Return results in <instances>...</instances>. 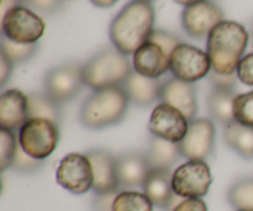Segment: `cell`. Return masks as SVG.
I'll list each match as a JSON object with an SVG mask.
<instances>
[{
	"mask_svg": "<svg viewBox=\"0 0 253 211\" xmlns=\"http://www.w3.org/2000/svg\"><path fill=\"white\" fill-rule=\"evenodd\" d=\"M132 71L128 56L114 46L106 47L83 64L84 83L93 90L123 86Z\"/></svg>",
	"mask_w": 253,
	"mask_h": 211,
	"instance_id": "cell-4",
	"label": "cell"
},
{
	"mask_svg": "<svg viewBox=\"0 0 253 211\" xmlns=\"http://www.w3.org/2000/svg\"><path fill=\"white\" fill-rule=\"evenodd\" d=\"M142 1H148V2H152L153 0H142Z\"/></svg>",
	"mask_w": 253,
	"mask_h": 211,
	"instance_id": "cell-42",
	"label": "cell"
},
{
	"mask_svg": "<svg viewBox=\"0 0 253 211\" xmlns=\"http://www.w3.org/2000/svg\"><path fill=\"white\" fill-rule=\"evenodd\" d=\"M84 85L83 64L78 62L59 64L49 69L43 78L44 93L59 105L76 98Z\"/></svg>",
	"mask_w": 253,
	"mask_h": 211,
	"instance_id": "cell-6",
	"label": "cell"
},
{
	"mask_svg": "<svg viewBox=\"0 0 253 211\" xmlns=\"http://www.w3.org/2000/svg\"><path fill=\"white\" fill-rule=\"evenodd\" d=\"M29 120L27 95L19 89H9L0 95V126L1 128L20 130Z\"/></svg>",
	"mask_w": 253,
	"mask_h": 211,
	"instance_id": "cell-18",
	"label": "cell"
},
{
	"mask_svg": "<svg viewBox=\"0 0 253 211\" xmlns=\"http://www.w3.org/2000/svg\"><path fill=\"white\" fill-rule=\"evenodd\" d=\"M20 5H24V0H1V14L4 16L9 10H11L12 7L20 6Z\"/></svg>",
	"mask_w": 253,
	"mask_h": 211,
	"instance_id": "cell-38",
	"label": "cell"
},
{
	"mask_svg": "<svg viewBox=\"0 0 253 211\" xmlns=\"http://www.w3.org/2000/svg\"><path fill=\"white\" fill-rule=\"evenodd\" d=\"M29 119H44L59 126L62 121V109L58 103L46 93H32L27 95Z\"/></svg>",
	"mask_w": 253,
	"mask_h": 211,
	"instance_id": "cell-24",
	"label": "cell"
},
{
	"mask_svg": "<svg viewBox=\"0 0 253 211\" xmlns=\"http://www.w3.org/2000/svg\"><path fill=\"white\" fill-rule=\"evenodd\" d=\"M250 32L242 24L224 20L207 37L211 68L219 74H235L249 46Z\"/></svg>",
	"mask_w": 253,
	"mask_h": 211,
	"instance_id": "cell-2",
	"label": "cell"
},
{
	"mask_svg": "<svg viewBox=\"0 0 253 211\" xmlns=\"http://www.w3.org/2000/svg\"><path fill=\"white\" fill-rule=\"evenodd\" d=\"M211 62L205 51L182 42L170 54V73L174 78L195 83L209 76Z\"/></svg>",
	"mask_w": 253,
	"mask_h": 211,
	"instance_id": "cell-9",
	"label": "cell"
},
{
	"mask_svg": "<svg viewBox=\"0 0 253 211\" xmlns=\"http://www.w3.org/2000/svg\"><path fill=\"white\" fill-rule=\"evenodd\" d=\"M130 99L123 86L93 90L79 109V121L89 130H103L124 120Z\"/></svg>",
	"mask_w": 253,
	"mask_h": 211,
	"instance_id": "cell-3",
	"label": "cell"
},
{
	"mask_svg": "<svg viewBox=\"0 0 253 211\" xmlns=\"http://www.w3.org/2000/svg\"><path fill=\"white\" fill-rule=\"evenodd\" d=\"M119 0H90L91 4L96 7H101V9H106V7H111L115 5Z\"/></svg>",
	"mask_w": 253,
	"mask_h": 211,
	"instance_id": "cell-39",
	"label": "cell"
},
{
	"mask_svg": "<svg viewBox=\"0 0 253 211\" xmlns=\"http://www.w3.org/2000/svg\"><path fill=\"white\" fill-rule=\"evenodd\" d=\"M113 211H153V204L145 193L121 190L114 200Z\"/></svg>",
	"mask_w": 253,
	"mask_h": 211,
	"instance_id": "cell-26",
	"label": "cell"
},
{
	"mask_svg": "<svg viewBox=\"0 0 253 211\" xmlns=\"http://www.w3.org/2000/svg\"><path fill=\"white\" fill-rule=\"evenodd\" d=\"M44 165V161L36 160V158L31 157V156L27 155L24 150L21 148V146H17L16 153H15V157L12 160L11 163V169H14L15 172L19 173H34L37 170L41 169Z\"/></svg>",
	"mask_w": 253,
	"mask_h": 211,
	"instance_id": "cell-30",
	"label": "cell"
},
{
	"mask_svg": "<svg viewBox=\"0 0 253 211\" xmlns=\"http://www.w3.org/2000/svg\"><path fill=\"white\" fill-rule=\"evenodd\" d=\"M46 25L42 17L25 5L12 7L2 16V36L17 43H37L43 36Z\"/></svg>",
	"mask_w": 253,
	"mask_h": 211,
	"instance_id": "cell-7",
	"label": "cell"
},
{
	"mask_svg": "<svg viewBox=\"0 0 253 211\" xmlns=\"http://www.w3.org/2000/svg\"><path fill=\"white\" fill-rule=\"evenodd\" d=\"M216 130L210 119L195 118L189 121L188 131L180 141V153L188 161H205L214 152Z\"/></svg>",
	"mask_w": 253,
	"mask_h": 211,
	"instance_id": "cell-11",
	"label": "cell"
},
{
	"mask_svg": "<svg viewBox=\"0 0 253 211\" xmlns=\"http://www.w3.org/2000/svg\"><path fill=\"white\" fill-rule=\"evenodd\" d=\"M145 156L152 170H169L180 160L182 153L178 143L151 135Z\"/></svg>",
	"mask_w": 253,
	"mask_h": 211,
	"instance_id": "cell-20",
	"label": "cell"
},
{
	"mask_svg": "<svg viewBox=\"0 0 253 211\" xmlns=\"http://www.w3.org/2000/svg\"><path fill=\"white\" fill-rule=\"evenodd\" d=\"M17 140L27 155L44 161L58 145L59 126L44 119H29L19 130Z\"/></svg>",
	"mask_w": 253,
	"mask_h": 211,
	"instance_id": "cell-5",
	"label": "cell"
},
{
	"mask_svg": "<svg viewBox=\"0 0 253 211\" xmlns=\"http://www.w3.org/2000/svg\"><path fill=\"white\" fill-rule=\"evenodd\" d=\"M17 146H19V140L15 136L14 131L0 128V169L1 172L11 167Z\"/></svg>",
	"mask_w": 253,
	"mask_h": 211,
	"instance_id": "cell-28",
	"label": "cell"
},
{
	"mask_svg": "<svg viewBox=\"0 0 253 211\" xmlns=\"http://www.w3.org/2000/svg\"><path fill=\"white\" fill-rule=\"evenodd\" d=\"M148 41L157 43L158 46L162 47V48L165 49L169 56L172 54V52L174 51L175 47H177L178 44L182 43V41H180V39L177 36V35L166 31V30H162V29L153 30L152 35H151Z\"/></svg>",
	"mask_w": 253,
	"mask_h": 211,
	"instance_id": "cell-31",
	"label": "cell"
},
{
	"mask_svg": "<svg viewBox=\"0 0 253 211\" xmlns=\"http://www.w3.org/2000/svg\"><path fill=\"white\" fill-rule=\"evenodd\" d=\"M116 172L121 190L142 187L152 172L145 153L128 151L116 156Z\"/></svg>",
	"mask_w": 253,
	"mask_h": 211,
	"instance_id": "cell-16",
	"label": "cell"
},
{
	"mask_svg": "<svg viewBox=\"0 0 253 211\" xmlns=\"http://www.w3.org/2000/svg\"><path fill=\"white\" fill-rule=\"evenodd\" d=\"M172 211H208V207L202 198L184 199Z\"/></svg>",
	"mask_w": 253,
	"mask_h": 211,
	"instance_id": "cell-36",
	"label": "cell"
},
{
	"mask_svg": "<svg viewBox=\"0 0 253 211\" xmlns=\"http://www.w3.org/2000/svg\"><path fill=\"white\" fill-rule=\"evenodd\" d=\"M227 200L236 211H253V178H241L230 187Z\"/></svg>",
	"mask_w": 253,
	"mask_h": 211,
	"instance_id": "cell-25",
	"label": "cell"
},
{
	"mask_svg": "<svg viewBox=\"0 0 253 211\" xmlns=\"http://www.w3.org/2000/svg\"><path fill=\"white\" fill-rule=\"evenodd\" d=\"M189 126V120L178 109L161 103L151 114L148 130L152 136L179 143L184 138Z\"/></svg>",
	"mask_w": 253,
	"mask_h": 211,
	"instance_id": "cell-13",
	"label": "cell"
},
{
	"mask_svg": "<svg viewBox=\"0 0 253 211\" xmlns=\"http://www.w3.org/2000/svg\"><path fill=\"white\" fill-rule=\"evenodd\" d=\"M180 21L188 36L195 40H203L209 36L215 26L224 21V12L214 1L204 0L185 6L180 15Z\"/></svg>",
	"mask_w": 253,
	"mask_h": 211,
	"instance_id": "cell-12",
	"label": "cell"
},
{
	"mask_svg": "<svg viewBox=\"0 0 253 211\" xmlns=\"http://www.w3.org/2000/svg\"><path fill=\"white\" fill-rule=\"evenodd\" d=\"M142 189L155 207L167 211L175 195L170 170H152L143 183Z\"/></svg>",
	"mask_w": 253,
	"mask_h": 211,
	"instance_id": "cell-21",
	"label": "cell"
},
{
	"mask_svg": "<svg viewBox=\"0 0 253 211\" xmlns=\"http://www.w3.org/2000/svg\"><path fill=\"white\" fill-rule=\"evenodd\" d=\"M162 83L163 82L161 79L147 78L133 69L130 77L123 84V88L125 89L130 103H133L141 108H146L161 99Z\"/></svg>",
	"mask_w": 253,
	"mask_h": 211,
	"instance_id": "cell-19",
	"label": "cell"
},
{
	"mask_svg": "<svg viewBox=\"0 0 253 211\" xmlns=\"http://www.w3.org/2000/svg\"><path fill=\"white\" fill-rule=\"evenodd\" d=\"M235 121L253 127V90L239 94L234 101Z\"/></svg>",
	"mask_w": 253,
	"mask_h": 211,
	"instance_id": "cell-29",
	"label": "cell"
},
{
	"mask_svg": "<svg viewBox=\"0 0 253 211\" xmlns=\"http://www.w3.org/2000/svg\"><path fill=\"white\" fill-rule=\"evenodd\" d=\"M132 67L141 76L160 79L170 71V56L157 43L147 41L133 53Z\"/></svg>",
	"mask_w": 253,
	"mask_h": 211,
	"instance_id": "cell-17",
	"label": "cell"
},
{
	"mask_svg": "<svg viewBox=\"0 0 253 211\" xmlns=\"http://www.w3.org/2000/svg\"><path fill=\"white\" fill-rule=\"evenodd\" d=\"M236 96L235 90L212 88L207 98V109L210 118L224 126L235 121L234 101Z\"/></svg>",
	"mask_w": 253,
	"mask_h": 211,
	"instance_id": "cell-22",
	"label": "cell"
},
{
	"mask_svg": "<svg viewBox=\"0 0 253 211\" xmlns=\"http://www.w3.org/2000/svg\"><path fill=\"white\" fill-rule=\"evenodd\" d=\"M237 78L245 85L253 86V52L244 56L237 67Z\"/></svg>",
	"mask_w": 253,
	"mask_h": 211,
	"instance_id": "cell-34",
	"label": "cell"
},
{
	"mask_svg": "<svg viewBox=\"0 0 253 211\" xmlns=\"http://www.w3.org/2000/svg\"><path fill=\"white\" fill-rule=\"evenodd\" d=\"M57 183L76 195H82L93 189L94 175L88 156L69 153L59 163L56 172Z\"/></svg>",
	"mask_w": 253,
	"mask_h": 211,
	"instance_id": "cell-10",
	"label": "cell"
},
{
	"mask_svg": "<svg viewBox=\"0 0 253 211\" xmlns=\"http://www.w3.org/2000/svg\"><path fill=\"white\" fill-rule=\"evenodd\" d=\"M85 155L88 156L93 168L94 193L104 194L121 190L116 172V156L103 148H94L88 151Z\"/></svg>",
	"mask_w": 253,
	"mask_h": 211,
	"instance_id": "cell-15",
	"label": "cell"
},
{
	"mask_svg": "<svg viewBox=\"0 0 253 211\" xmlns=\"http://www.w3.org/2000/svg\"><path fill=\"white\" fill-rule=\"evenodd\" d=\"M160 101L178 109L190 121L198 113L197 86L174 77L168 78L162 83Z\"/></svg>",
	"mask_w": 253,
	"mask_h": 211,
	"instance_id": "cell-14",
	"label": "cell"
},
{
	"mask_svg": "<svg viewBox=\"0 0 253 211\" xmlns=\"http://www.w3.org/2000/svg\"><path fill=\"white\" fill-rule=\"evenodd\" d=\"M15 64L0 52V85L4 86L11 77Z\"/></svg>",
	"mask_w": 253,
	"mask_h": 211,
	"instance_id": "cell-37",
	"label": "cell"
},
{
	"mask_svg": "<svg viewBox=\"0 0 253 211\" xmlns=\"http://www.w3.org/2000/svg\"><path fill=\"white\" fill-rule=\"evenodd\" d=\"M225 143L245 160H253V127L232 121L224 126Z\"/></svg>",
	"mask_w": 253,
	"mask_h": 211,
	"instance_id": "cell-23",
	"label": "cell"
},
{
	"mask_svg": "<svg viewBox=\"0 0 253 211\" xmlns=\"http://www.w3.org/2000/svg\"><path fill=\"white\" fill-rule=\"evenodd\" d=\"M211 183V170L205 161H187L172 173L173 192L183 199L205 197Z\"/></svg>",
	"mask_w": 253,
	"mask_h": 211,
	"instance_id": "cell-8",
	"label": "cell"
},
{
	"mask_svg": "<svg viewBox=\"0 0 253 211\" xmlns=\"http://www.w3.org/2000/svg\"><path fill=\"white\" fill-rule=\"evenodd\" d=\"M177 4L179 5H183V6H190V5H194V4H198V2L200 1H204V0H174Z\"/></svg>",
	"mask_w": 253,
	"mask_h": 211,
	"instance_id": "cell-40",
	"label": "cell"
},
{
	"mask_svg": "<svg viewBox=\"0 0 253 211\" xmlns=\"http://www.w3.org/2000/svg\"><path fill=\"white\" fill-rule=\"evenodd\" d=\"M39 49V44H24L17 43V42L10 41L9 39L1 35V41H0V52L4 53L14 64L24 63L30 61L32 57L36 54Z\"/></svg>",
	"mask_w": 253,
	"mask_h": 211,
	"instance_id": "cell-27",
	"label": "cell"
},
{
	"mask_svg": "<svg viewBox=\"0 0 253 211\" xmlns=\"http://www.w3.org/2000/svg\"><path fill=\"white\" fill-rule=\"evenodd\" d=\"M250 37H251L252 44H253V20H252V22H251V27H250Z\"/></svg>",
	"mask_w": 253,
	"mask_h": 211,
	"instance_id": "cell-41",
	"label": "cell"
},
{
	"mask_svg": "<svg viewBox=\"0 0 253 211\" xmlns=\"http://www.w3.org/2000/svg\"><path fill=\"white\" fill-rule=\"evenodd\" d=\"M208 79L211 83L212 88H217V89H226V90H234L235 86H236L237 81V74H219L216 73L215 71H212L209 73L208 76Z\"/></svg>",
	"mask_w": 253,
	"mask_h": 211,
	"instance_id": "cell-33",
	"label": "cell"
},
{
	"mask_svg": "<svg viewBox=\"0 0 253 211\" xmlns=\"http://www.w3.org/2000/svg\"><path fill=\"white\" fill-rule=\"evenodd\" d=\"M152 2L131 0L116 14L109 27L113 46L126 56L133 54L150 40L155 26Z\"/></svg>",
	"mask_w": 253,
	"mask_h": 211,
	"instance_id": "cell-1",
	"label": "cell"
},
{
	"mask_svg": "<svg viewBox=\"0 0 253 211\" xmlns=\"http://www.w3.org/2000/svg\"><path fill=\"white\" fill-rule=\"evenodd\" d=\"M24 5L41 14L52 15L63 7L64 0H24Z\"/></svg>",
	"mask_w": 253,
	"mask_h": 211,
	"instance_id": "cell-32",
	"label": "cell"
},
{
	"mask_svg": "<svg viewBox=\"0 0 253 211\" xmlns=\"http://www.w3.org/2000/svg\"><path fill=\"white\" fill-rule=\"evenodd\" d=\"M120 192L121 190H116V192L94 195L91 202V211H113L114 200Z\"/></svg>",
	"mask_w": 253,
	"mask_h": 211,
	"instance_id": "cell-35",
	"label": "cell"
}]
</instances>
